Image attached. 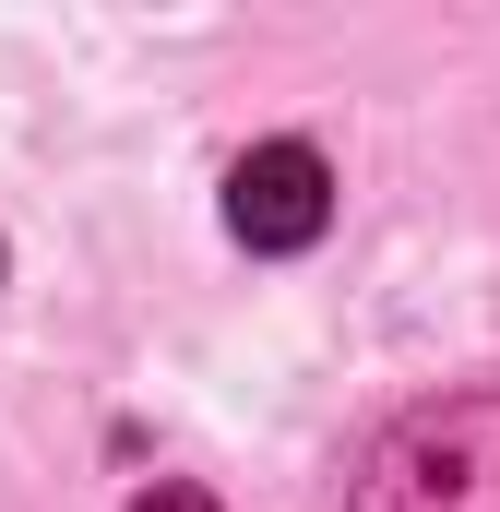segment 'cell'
I'll return each mask as SVG.
<instances>
[{
    "label": "cell",
    "mask_w": 500,
    "mask_h": 512,
    "mask_svg": "<svg viewBox=\"0 0 500 512\" xmlns=\"http://www.w3.org/2000/svg\"><path fill=\"white\" fill-rule=\"evenodd\" d=\"M405 441L429 453V477L381 441L358 512H500V393H465V405H429L405 417Z\"/></svg>",
    "instance_id": "cell-1"
},
{
    "label": "cell",
    "mask_w": 500,
    "mask_h": 512,
    "mask_svg": "<svg viewBox=\"0 0 500 512\" xmlns=\"http://www.w3.org/2000/svg\"><path fill=\"white\" fill-rule=\"evenodd\" d=\"M227 227H239L250 251H310L334 227V167L310 143H250L239 167H227Z\"/></svg>",
    "instance_id": "cell-2"
},
{
    "label": "cell",
    "mask_w": 500,
    "mask_h": 512,
    "mask_svg": "<svg viewBox=\"0 0 500 512\" xmlns=\"http://www.w3.org/2000/svg\"><path fill=\"white\" fill-rule=\"evenodd\" d=\"M131 512H227V501H215V489H191V477H155Z\"/></svg>",
    "instance_id": "cell-3"
}]
</instances>
